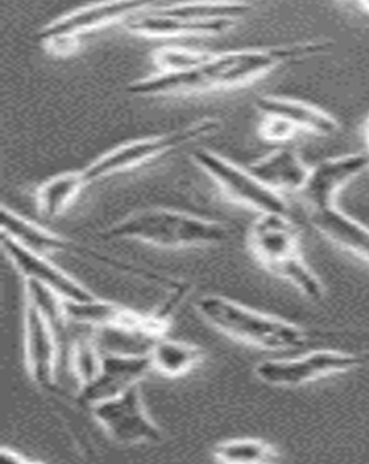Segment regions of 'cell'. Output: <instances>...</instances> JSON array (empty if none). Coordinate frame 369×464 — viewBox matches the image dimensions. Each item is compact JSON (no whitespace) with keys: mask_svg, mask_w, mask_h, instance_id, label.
Returning a JSON list of instances; mask_svg holds the SVG:
<instances>
[{"mask_svg":"<svg viewBox=\"0 0 369 464\" xmlns=\"http://www.w3.org/2000/svg\"><path fill=\"white\" fill-rule=\"evenodd\" d=\"M196 308L219 333L263 351L300 354L317 348L355 351L369 348V331L306 327L225 296H203L197 302Z\"/></svg>","mask_w":369,"mask_h":464,"instance_id":"cell-2","label":"cell"},{"mask_svg":"<svg viewBox=\"0 0 369 464\" xmlns=\"http://www.w3.org/2000/svg\"><path fill=\"white\" fill-rule=\"evenodd\" d=\"M219 126H221L219 120L205 118L180 130L130 140L98 157L92 163L87 165L83 172L89 184H92L94 181L105 179L114 174L131 171L185 145L215 134L219 130Z\"/></svg>","mask_w":369,"mask_h":464,"instance_id":"cell-5","label":"cell"},{"mask_svg":"<svg viewBox=\"0 0 369 464\" xmlns=\"http://www.w3.org/2000/svg\"><path fill=\"white\" fill-rule=\"evenodd\" d=\"M209 53V52L181 45H163L155 49L151 57L160 73H177L188 72L201 63Z\"/></svg>","mask_w":369,"mask_h":464,"instance_id":"cell-24","label":"cell"},{"mask_svg":"<svg viewBox=\"0 0 369 464\" xmlns=\"http://www.w3.org/2000/svg\"><path fill=\"white\" fill-rule=\"evenodd\" d=\"M297 131L292 124L273 116H263L258 128L260 138L267 142H287Z\"/></svg>","mask_w":369,"mask_h":464,"instance_id":"cell-26","label":"cell"},{"mask_svg":"<svg viewBox=\"0 0 369 464\" xmlns=\"http://www.w3.org/2000/svg\"><path fill=\"white\" fill-rule=\"evenodd\" d=\"M89 181L84 172L69 171L45 180L35 192L37 213L44 218H55L63 214L84 190Z\"/></svg>","mask_w":369,"mask_h":464,"instance_id":"cell-20","label":"cell"},{"mask_svg":"<svg viewBox=\"0 0 369 464\" xmlns=\"http://www.w3.org/2000/svg\"><path fill=\"white\" fill-rule=\"evenodd\" d=\"M218 462L228 464H261L277 461L279 450L263 439H231L218 443L213 450Z\"/></svg>","mask_w":369,"mask_h":464,"instance_id":"cell-23","label":"cell"},{"mask_svg":"<svg viewBox=\"0 0 369 464\" xmlns=\"http://www.w3.org/2000/svg\"><path fill=\"white\" fill-rule=\"evenodd\" d=\"M248 246L261 267L308 300L318 302L325 297V285L306 263L300 232L288 214H259L248 230Z\"/></svg>","mask_w":369,"mask_h":464,"instance_id":"cell-3","label":"cell"},{"mask_svg":"<svg viewBox=\"0 0 369 464\" xmlns=\"http://www.w3.org/2000/svg\"><path fill=\"white\" fill-rule=\"evenodd\" d=\"M310 223L335 246L369 264V227L350 217L338 206L310 211Z\"/></svg>","mask_w":369,"mask_h":464,"instance_id":"cell-17","label":"cell"},{"mask_svg":"<svg viewBox=\"0 0 369 464\" xmlns=\"http://www.w3.org/2000/svg\"><path fill=\"white\" fill-rule=\"evenodd\" d=\"M364 367H369V350L317 348L286 358L264 360L255 367V375L271 387L297 388L323 377Z\"/></svg>","mask_w":369,"mask_h":464,"instance_id":"cell-6","label":"cell"},{"mask_svg":"<svg viewBox=\"0 0 369 464\" xmlns=\"http://www.w3.org/2000/svg\"><path fill=\"white\" fill-rule=\"evenodd\" d=\"M156 3L111 2L87 5L61 16L41 29L37 40L41 44L53 39H77L86 33L111 26L116 23H126L132 15L149 10Z\"/></svg>","mask_w":369,"mask_h":464,"instance_id":"cell-11","label":"cell"},{"mask_svg":"<svg viewBox=\"0 0 369 464\" xmlns=\"http://www.w3.org/2000/svg\"><path fill=\"white\" fill-rule=\"evenodd\" d=\"M151 370L149 352L145 353L112 352V353L103 354L101 372L92 383L80 389V399L90 406L113 399L127 392L128 389L140 384Z\"/></svg>","mask_w":369,"mask_h":464,"instance_id":"cell-14","label":"cell"},{"mask_svg":"<svg viewBox=\"0 0 369 464\" xmlns=\"http://www.w3.org/2000/svg\"><path fill=\"white\" fill-rule=\"evenodd\" d=\"M334 43L327 39L297 41L268 47L210 53L192 69L177 73H156L131 82L128 92L142 97H165L238 89L289 64L326 55Z\"/></svg>","mask_w":369,"mask_h":464,"instance_id":"cell-1","label":"cell"},{"mask_svg":"<svg viewBox=\"0 0 369 464\" xmlns=\"http://www.w3.org/2000/svg\"><path fill=\"white\" fill-rule=\"evenodd\" d=\"M160 10L168 14L199 23L223 22V20L238 23L239 19L250 14L254 7L248 3H160Z\"/></svg>","mask_w":369,"mask_h":464,"instance_id":"cell-22","label":"cell"},{"mask_svg":"<svg viewBox=\"0 0 369 464\" xmlns=\"http://www.w3.org/2000/svg\"><path fill=\"white\" fill-rule=\"evenodd\" d=\"M0 227L2 235L7 236L19 246L37 255L47 256L73 246L68 239L45 229L44 227L24 218L5 206H2L0 209Z\"/></svg>","mask_w":369,"mask_h":464,"instance_id":"cell-19","label":"cell"},{"mask_svg":"<svg viewBox=\"0 0 369 464\" xmlns=\"http://www.w3.org/2000/svg\"><path fill=\"white\" fill-rule=\"evenodd\" d=\"M107 239H128L161 248L218 246L229 230L214 219L185 211L149 208L130 215L103 232Z\"/></svg>","mask_w":369,"mask_h":464,"instance_id":"cell-4","label":"cell"},{"mask_svg":"<svg viewBox=\"0 0 369 464\" xmlns=\"http://www.w3.org/2000/svg\"><path fill=\"white\" fill-rule=\"evenodd\" d=\"M160 3H156L149 10L132 15L124 23V28L131 34L151 37V39H169L180 36H215L225 34L235 27L236 22L199 23L180 16L165 14L160 10Z\"/></svg>","mask_w":369,"mask_h":464,"instance_id":"cell-15","label":"cell"},{"mask_svg":"<svg viewBox=\"0 0 369 464\" xmlns=\"http://www.w3.org/2000/svg\"><path fill=\"white\" fill-rule=\"evenodd\" d=\"M192 160L229 200L259 214H288V205L281 194L261 182L248 168L228 160L209 149H199Z\"/></svg>","mask_w":369,"mask_h":464,"instance_id":"cell-7","label":"cell"},{"mask_svg":"<svg viewBox=\"0 0 369 464\" xmlns=\"http://www.w3.org/2000/svg\"><path fill=\"white\" fill-rule=\"evenodd\" d=\"M102 356L97 343L91 338H80L72 350L73 371L80 389L93 382L102 370Z\"/></svg>","mask_w":369,"mask_h":464,"instance_id":"cell-25","label":"cell"},{"mask_svg":"<svg viewBox=\"0 0 369 464\" xmlns=\"http://www.w3.org/2000/svg\"><path fill=\"white\" fill-rule=\"evenodd\" d=\"M369 169V153L354 152L330 157L310 167L302 197L310 211L337 206V198L348 184Z\"/></svg>","mask_w":369,"mask_h":464,"instance_id":"cell-10","label":"cell"},{"mask_svg":"<svg viewBox=\"0 0 369 464\" xmlns=\"http://www.w3.org/2000/svg\"><path fill=\"white\" fill-rule=\"evenodd\" d=\"M153 371L170 379L181 377L196 370L205 360V351L194 343L161 338L149 348Z\"/></svg>","mask_w":369,"mask_h":464,"instance_id":"cell-21","label":"cell"},{"mask_svg":"<svg viewBox=\"0 0 369 464\" xmlns=\"http://www.w3.org/2000/svg\"><path fill=\"white\" fill-rule=\"evenodd\" d=\"M255 106L263 116L284 120L297 130L323 138L337 134L341 128L338 120L329 111L297 99L275 94L261 95L256 99Z\"/></svg>","mask_w":369,"mask_h":464,"instance_id":"cell-16","label":"cell"},{"mask_svg":"<svg viewBox=\"0 0 369 464\" xmlns=\"http://www.w3.org/2000/svg\"><path fill=\"white\" fill-rule=\"evenodd\" d=\"M359 6L362 7L364 12H366V14H369V2L359 3Z\"/></svg>","mask_w":369,"mask_h":464,"instance_id":"cell-28","label":"cell"},{"mask_svg":"<svg viewBox=\"0 0 369 464\" xmlns=\"http://www.w3.org/2000/svg\"><path fill=\"white\" fill-rule=\"evenodd\" d=\"M2 246L16 271L24 277V280H33L44 285L63 301L90 302L97 298L64 269L48 260L47 256L27 250L5 235H2Z\"/></svg>","mask_w":369,"mask_h":464,"instance_id":"cell-12","label":"cell"},{"mask_svg":"<svg viewBox=\"0 0 369 464\" xmlns=\"http://www.w3.org/2000/svg\"><path fill=\"white\" fill-rule=\"evenodd\" d=\"M98 424L112 440L123 446L156 443L161 432L145 409L140 384L121 395L91 405Z\"/></svg>","mask_w":369,"mask_h":464,"instance_id":"cell-9","label":"cell"},{"mask_svg":"<svg viewBox=\"0 0 369 464\" xmlns=\"http://www.w3.org/2000/svg\"><path fill=\"white\" fill-rule=\"evenodd\" d=\"M364 131H369V114L367 116L366 121H364Z\"/></svg>","mask_w":369,"mask_h":464,"instance_id":"cell-30","label":"cell"},{"mask_svg":"<svg viewBox=\"0 0 369 464\" xmlns=\"http://www.w3.org/2000/svg\"><path fill=\"white\" fill-rule=\"evenodd\" d=\"M66 319L77 324L98 327V329L120 331L157 342L164 338L170 329L168 305L160 312L141 314L128 306L95 298L90 302H63Z\"/></svg>","mask_w":369,"mask_h":464,"instance_id":"cell-8","label":"cell"},{"mask_svg":"<svg viewBox=\"0 0 369 464\" xmlns=\"http://www.w3.org/2000/svg\"><path fill=\"white\" fill-rule=\"evenodd\" d=\"M364 140H366V145H367L368 153H369V131H364Z\"/></svg>","mask_w":369,"mask_h":464,"instance_id":"cell-29","label":"cell"},{"mask_svg":"<svg viewBox=\"0 0 369 464\" xmlns=\"http://www.w3.org/2000/svg\"><path fill=\"white\" fill-rule=\"evenodd\" d=\"M0 458H2L4 462L16 464L34 463L33 459H27L24 455L18 453V451L6 449V447H3L2 450H0Z\"/></svg>","mask_w":369,"mask_h":464,"instance_id":"cell-27","label":"cell"},{"mask_svg":"<svg viewBox=\"0 0 369 464\" xmlns=\"http://www.w3.org/2000/svg\"><path fill=\"white\" fill-rule=\"evenodd\" d=\"M58 334L49 319L31 301L24 310V362L33 382L51 388L55 381Z\"/></svg>","mask_w":369,"mask_h":464,"instance_id":"cell-13","label":"cell"},{"mask_svg":"<svg viewBox=\"0 0 369 464\" xmlns=\"http://www.w3.org/2000/svg\"><path fill=\"white\" fill-rule=\"evenodd\" d=\"M248 169L267 188L283 196L285 192H301L310 167L293 149L277 148Z\"/></svg>","mask_w":369,"mask_h":464,"instance_id":"cell-18","label":"cell"}]
</instances>
